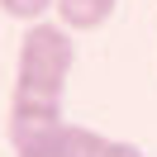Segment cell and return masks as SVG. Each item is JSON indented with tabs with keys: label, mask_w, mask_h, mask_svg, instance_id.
<instances>
[{
	"label": "cell",
	"mask_w": 157,
	"mask_h": 157,
	"mask_svg": "<svg viewBox=\"0 0 157 157\" xmlns=\"http://www.w3.org/2000/svg\"><path fill=\"white\" fill-rule=\"evenodd\" d=\"M52 14H57L62 29H71V33H90V29H100V24H109L114 0H57V5H52Z\"/></svg>",
	"instance_id": "3"
},
{
	"label": "cell",
	"mask_w": 157,
	"mask_h": 157,
	"mask_svg": "<svg viewBox=\"0 0 157 157\" xmlns=\"http://www.w3.org/2000/svg\"><path fill=\"white\" fill-rule=\"evenodd\" d=\"M52 157H114V138L95 133V128H81V124H67Z\"/></svg>",
	"instance_id": "4"
},
{
	"label": "cell",
	"mask_w": 157,
	"mask_h": 157,
	"mask_svg": "<svg viewBox=\"0 0 157 157\" xmlns=\"http://www.w3.org/2000/svg\"><path fill=\"white\" fill-rule=\"evenodd\" d=\"M114 157H147L138 143H114Z\"/></svg>",
	"instance_id": "6"
},
{
	"label": "cell",
	"mask_w": 157,
	"mask_h": 157,
	"mask_svg": "<svg viewBox=\"0 0 157 157\" xmlns=\"http://www.w3.org/2000/svg\"><path fill=\"white\" fill-rule=\"evenodd\" d=\"M71 67H76V43L71 29H62L57 19H38L24 29L19 38V67H14V95H43L62 100Z\"/></svg>",
	"instance_id": "1"
},
{
	"label": "cell",
	"mask_w": 157,
	"mask_h": 157,
	"mask_svg": "<svg viewBox=\"0 0 157 157\" xmlns=\"http://www.w3.org/2000/svg\"><path fill=\"white\" fill-rule=\"evenodd\" d=\"M62 100H43V95H14L10 105V143L19 157H52L62 143Z\"/></svg>",
	"instance_id": "2"
},
{
	"label": "cell",
	"mask_w": 157,
	"mask_h": 157,
	"mask_svg": "<svg viewBox=\"0 0 157 157\" xmlns=\"http://www.w3.org/2000/svg\"><path fill=\"white\" fill-rule=\"evenodd\" d=\"M52 5H57V0H0V10L10 14V19H19V24H38V19H48Z\"/></svg>",
	"instance_id": "5"
}]
</instances>
